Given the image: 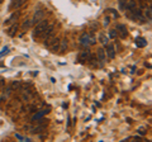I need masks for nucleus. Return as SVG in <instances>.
<instances>
[{
    "instance_id": "3",
    "label": "nucleus",
    "mask_w": 152,
    "mask_h": 142,
    "mask_svg": "<svg viewBox=\"0 0 152 142\" xmlns=\"http://www.w3.org/2000/svg\"><path fill=\"white\" fill-rule=\"evenodd\" d=\"M45 19V12L43 10H37L34 13V15H33V19H32V23H39L41 20Z\"/></svg>"
},
{
    "instance_id": "4",
    "label": "nucleus",
    "mask_w": 152,
    "mask_h": 142,
    "mask_svg": "<svg viewBox=\"0 0 152 142\" xmlns=\"http://www.w3.org/2000/svg\"><path fill=\"white\" fill-rule=\"evenodd\" d=\"M53 28H55V27L52 26V24H51V26H47V28L45 29V32L42 33V36H41V37H42V38H45V40H46V38H48V37H51V36H52V33H53Z\"/></svg>"
},
{
    "instance_id": "17",
    "label": "nucleus",
    "mask_w": 152,
    "mask_h": 142,
    "mask_svg": "<svg viewBox=\"0 0 152 142\" xmlns=\"http://www.w3.org/2000/svg\"><path fill=\"white\" fill-rule=\"evenodd\" d=\"M99 38H100V42H102L103 45H107L108 43V37L105 34H103V33H102V34L99 36Z\"/></svg>"
},
{
    "instance_id": "26",
    "label": "nucleus",
    "mask_w": 152,
    "mask_h": 142,
    "mask_svg": "<svg viewBox=\"0 0 152 142\" xmlns=\"http://www.w3.org/2000/svg\"><path fill=\"white\" fill-rule=\"evenodd\" d=\"M1 1H3V0H0V4H1Z\"/></svg>"
},
{
    "instance_id": "6",
    "label": "nucleus",
    "mask_w": 152,
    "mask_h": 142,
    "mask_svg": "<svg viewBox=\"0 0 152 142\" xmlns=\"http://www.w3.org/2000/svg\"><path fill=\"white\" fill-rule=\"evenodd\" d=\"M96 55H98V60L100 61V62L103 64L104 61H105V51H104L103 48H98L96 51Z\"/></svg>"
},
{
    "instance_id": "24",
    "label": "nucleus",
    "mask_w": 152,
    "mask_h": 142,
    "mask_svg": "<svg viewBox=\"0 0 152 142\" xmlns=\"http://www.w3.org/2000/svg\"><path fill=\"white\" fill-rule=\"evenodd\" d=\"M8 52H9V50H8V47H5V48H4V51L1 52V53H0V57H1V56H3V55H5V53H8Z\"/></svg>"
},
{
    "instance_id": "2",
    "label": "nucleus",
    "mask_w": 152,
    "mask_h": 142,
    "mask_svg": "<svg viewBox=\"0 0 152 142\" xmlns=\"http://www.w3.org/2000/svg\"><path fill=\"white\" fill-rule=\"evenodd\" d=\"M117 33H119V37L122 40L127 38L128 36V31H127V27L124 24H118L117 26Z\"/></svg>"
},
{
    "instance_id": "19",
    "label": "nucleus",
    "mask_w": 152,
    "mask_h": 142,
    "mask_svg": "<svg viewBox=\"0 0 152 142\" xmlns=\"http://www.w3.org/2000/svg\"><path fill=\"white\" fill-rule=\"evenodd\" d=\"M118 3H119L121 10H126V8H124V0H118Z\"/></svg>"
},
{
    "instance_id": "11",
    "label": "nucleus",
    "mask_w": 152,
    "mask_h": 142,
    "mask_svg": "<svg viewBox=\"0 0 152 142\" xmlns=\"http://www.w3.org/2000/svg\"><path fill=\"white\" fill-rule=\"evenodd\" d=\"M80 42H81L84 46L90 45V36L88 34V33H84V34L81 36V38H80Z\"/></svg>"
},
{
    "instance_id": "9",
    "label": "nucleus",
    "mask_w": 152,
    "mask_h": 142,
    "mask_svg": "<svg viewBox=\"0 0 152 142\" xmlns=\"http://www.w3.org/2000/svg\"><path fill=\"white\" fill-rule=\"evenodd\" d=\"M58 52L60 53H65V51L67 50V41L64 40V41H60V47H58Z\"/></svg>"
},
{
    "instance_id": "8",
    "label": "nucleus",
    "mask_w": 152,
    "mask_h": 142,
    "mask_svg": "<svg viewBox=\"0 0 152 142\" xmlns=\"http://www.w3.org/2000/svg\"><path fill=\"white\" fill-rule=\"evenodd\" d=\"M89 57H90L89 50H85V51H83L81 53H80V60H81V62H85V61H88Z\"/></svg>"
},
{
    "instance_id": "10",
    "label": "nucleus",
    "mask_w": 152,
    "mask_h": 142,
    "mask_svg": "<svg viewBox=\"0 0 152 142\" xmlns=\"http://www.w3.org/2000/svg\"><path fill=\"white\" fill-rule=\"evenodd\" d=\"M23 1H24V0H13L12 4L9 5V9H18L23 4Z\"/></svg>"
},
{
    "instance_id": "13",
    "label": "nucleus",
    "mask_w": 152,
    "mask_h": 142,
    "mask_svg": "<svg viewBox=\"0 0 152 142\" xmlns=\"http://www.w3.org/2000/svg\"><path fill=\"white\" fill-rule=\"evenodd\" d=\"M147 45V41L145 38H142V37H138V38H136V46L137 47H145Z\"/></svg>"
},
{
    "instance_id": "23",
    "label": "nucleus",
    "mask_w": 152,
    "mask_h": 142,
    "mask_svg": "<svg viewBox=\"0 0 152 142\" xmlns=\"http://www.w3.org/2000/svg\"><path fill=\"white\" fill-rule=\"evenodd\" d=\"M110 37H112V38L117 37V33H115V31H114V29H110Z\"/></svg>"
},
{
    "instance_id": "16",
    "label": "nucleus",
    "mask_w": 152,
    "mask_h": 142,
    "mask_svg": "<svg viewBox=\"0 0 152 142\" xmlns=\"http://www.w3.org/2000/svg\"><path fill=\"white\" fill-rule=\"evenodd\" d=\"M18 18H19V13H14L13 15H12V17L9 18V19L5 22V24H9V23H10V22H14L15 19H18Z\"/></svg>"
},
{
    "instance_id": "22",
    "label": "nucleus",
    "mask_w": 152,
    "mask_h": 142,
    "mask_svg": "<svg viewBox=\"0 0 152 142\" xmlns=\"http://www.w3.org/2000/svg\"><path fill=\"white\" fill-rule=\"evenodd\" d=\"M19 86H20V84H19L18 81H17V83H15V81H14V83H13V89H18Z\"/></svg>"
},
{
    "instance_id": "12",
    "label": "nucleus",
    "mask_w": 152,
    "mask_h": 142,
    "mask_svg": "<svg viewBox=\"0 0 152 142\" xmlns=\"http://www.w3.org/2000/svg\"><path fill=\"white\" fill-rule=\"evenodd\" d=\"M18 28H19V26L17 24V23H15V24H13V26L8 29V34L10 36V37H14V36H15V33H17V31H18Z\"/></svg>"
},
{
    "instance_id": "18",
    "label": "nucleus",
    "mask_w": 152,
    "mask_h": 142,
    "mask_svg": "<svg viewBox=\"0 0 152 142\" xmlns=\"http://www.w3.org/2000/svg\"><path fill=\"white\" fill-rule=\"evenodd\" d=\"M109 13H112V15H113L114 18H118V17H119V14H118V13H117L115 10H114V9H112V8L109 9Z\"/></svg>"
},
{
    "instance_id": "7",
    "label": "nucleus",
    "mask_w": 152,
    "mask_h": 142,
    "mask_svg": "<svg viewBox=\"0 0 152 142\" xmlns=\"http://www.w3.org/2000/svg\"><path fill=\"white\" fill-rule=\"evenodd\" d=\"M136 7V1L134 0H124V8L126 10H131L132 8Z\"/></svg>"
},
{
    "instance_id": "5",
    "label": "nucleus",
    "mask_w": 152,
    "mask_h": 142,
    "mask_svg": "<svg viewBox=\"0 0 152 142\" xmlns=\"http://www.w3.org/2000/svg\"><path fill=\"white\" fill-rule=\"evenodd\" d=\"M107 53L109 56V59H114V57H115V51H114V46L113 45H108L107 46Z\"/></svg>"
},
{
    "instance_id": "25",
    "label": "nucleus",
    "mask_w": 152,
    "mask_h": 142,
    "mask_svg": "<svg viewBox=\"0 0 152 142\" xmlns=\"http://www.w3.org/2000/svg\"><path fill=\"white\" fill-rule=\"evenodd\" d=\"M109 22H110V20H109V17H105V20H104V24L108 26V24H109Z\"/></svg>"
},
{
    "instance_id": "1",
    "label": "nucleus",
    "mask_w": 152,
    "mask_h": 142,
    "mask_svg": "<svg viewBox=\"0 0 152 142\" xmlns=\"http://www.w3.org/2000/svg\"><path fill=\"white\" fill-rule=\"evenodd\" d=\"M47 26H48V22H47V20H41L39 23H37L34 31H33V37H34V38H38V37H41L42 33H43L45 29L47 28Z\"/></svg>"
},
{
    "instance_id": "15",
    "label": "nucleus",
    "mask_w": 152,
    "mask_h": 142,
    "mask_svg": "<svg viewBox=\"0 0 152 142\" xmlns=\"http://www.w3.org/2000/svg\"><path fill=\"white\" fill-rule=\"evenodd\" d=\"M145 15H146V18L147 19H151L152 18V12H151V7H146V10H145Z\"/></svg>"
},
{
    "instance_id": "14",
    "label": "nucleus",
    "mask_w": 152,
    "mask_h": 142,
    "mask_svg": "<svg viewBox=\"0 0 152 142\" xmlns=\"http://www.w3.org/2000/svg\"><path fill=\"white\" fill-rule=\"evenodd\" d=\"M48 112H50V111H42V112H39V113H37V114L33 116V121L39 119V118L43 117V114H46V113H48Z\"/></svg>"
},
{
    "instance_id": "20",
    "label": "nucleus",
    "mask_w": 152,
    "mask_h": 142,
    "mask_svg": "<svg viewBox=\"0 0 152 142\" xmlns=\"http://www.w3.org/2000/svg\"><path fill=\"white\" fill-rule=\"evenodd\" d=\"M138 133L142 135V136L146 133V128H145V127H140V128H138Z\"/></svg>"
},
{
    "instance_id": "21",
    "label": "nucleus",
    "mask_w": 152,
    "mask_h": 142,
    "mask_svg": "<svg viewBox=\"0 0 152 142\" xmlns=\"http://www.w3.org/2000/svg\"><path fill=\"white\" fill-rule=\"evenodd\" d=\"M32 24V20H28L27 23H24V24H23V28H24V29H26V28H28V27H29Z\"/></svg>"
}]
</instances>
